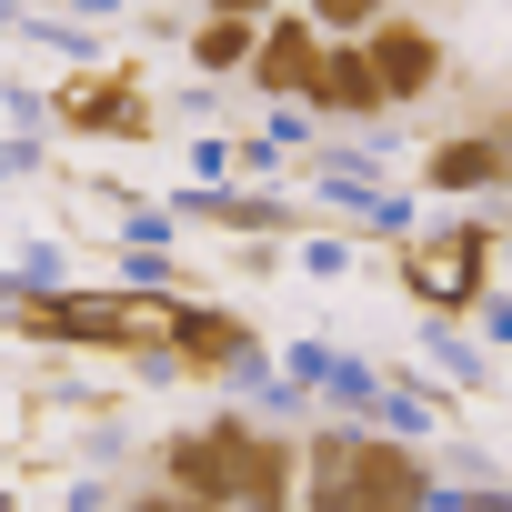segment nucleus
Returning <instances> with one entry per match:
<instances>
[{"mask_svg":"<svg viewBox=\"0 0 512 512\" xmlns=\"http://www.w3.org/2000/svg\"><path fill=\"white\" fill-rule=\"evenodd\" d=\"M31 11H71V0H31Z\"/></svg>","mask_w":512,"mask_h":512,"instance_id":"2eb2a0df","label":"nucleus"},{"mask_svg":"<svg viewBox=\"0 0 512 512\" xmlns=\"http://www.w3.org/2000/svg\"><path fill=\"white\" fill-rule=\"evenodd\" d=\"M151 482L181 492V502H241V422L211 412L201 432H171L151 442Z\"/></svg>","mask_w":512,"mask_h":512,"instance_id":"39448f33","label":"nucleus"},{"mask_svg":"<svg viewBox=\"0 0 512 512\" xmlns=\"http://www.w3.org/2000/svg\"><path fill=\"white\" fill-rule=\"evenodd\" d=\"M111 141H121V151H151V141H161V101H151V81L131 91V111H121V131H111Z\"/></svg>","mask_w":512,"mask_h":512,"instance_id":"ddd939ff","label":"nucleus"},{"mask_svg":"<svg viewBox=\"0 0 512 512\" xmlns=\"http://www.w3.org/2000/svg\"><path fill=\"white\" fill-rule=\"evenodd\" d=\"M362 51L382 61V81H392V101H402V111H422V101L452 81V41H442L432 21H412V11H382V21L362 31Z\"/></svg>","mask_w":512,"mask_h":512,"instance_id":"6e6552de","label":"nucleus"},{"mask_svg":"<svg viewBox=\"0 0 512 512\" xmlns=\"http://www.w3.org/2000/svg\"><path fill=\"white\" fill-rule=\"evenodd\" d=\"M91 11H111V0H91Z\"/></svg>","mask_w":512,"mask_h":512,"instance_id":"dca6fc26","label":"nucleus"},{"mask_svg":"<svg viewBox=\"0 0 512 512\" xmlns=\"http://www.w3.org/2000/svg\"><path fill=\"white\" fill-rule=\"evenodd\" d=\"M422 191H442V201L512 191V111H472L452 141H432L422 151Z\"/></svg>","mask_w":512,"mask_h":512,"instance_id":"423d86ee","label":"nucleus"},{"mask_svg":"<svg viewBox=\"0 0 512 512\" xmlns=\"http://www.w3.org/2000/svg\"><path fill=\"white\" fill-rule=\"evenodd\" d=\"M171 372L181 382H262V322L231 302H181L171 312Z\"/></svg>","mask_w":512,"mask_h":512,"instance_id":"7ed1b4c3","label":"nucleus"},{"mask_svg":"<svg viewBox=\"0 0 512 512\" xmlns=\"http://www.w3.org/2000/svg\"><path fill=\"white\" fill-rule=\"evenodd\" d=\"M322 51H332V31L302 11H272L262 21V41H251V71H241V91H251V111H282V101H302L312 91V71H322Z\"/></svg>","mask_w":512,"mask_h":512,"instance_id":"0eeeda50","label":"nucleus"},{"mask_svg":"<svg viewBox=\"0 0 512 512\" xmlns=\"http://www.w3.org/2000/svg\"><path fill=\"white\" fill-rule=\"evenodd\" d=\"M432 492H442V472L412 452V432H372L362 422V442H352V462L332 482V512H412Z\"/></svg>","mask_w":512,"mask_h":512,"instance_id":"f03ea898","label":"nucleus"},{"mask_svg":"<svg viewBox=\"0 0 512 512\" xmlns=\"http://www.w3.org/2000/svg\"><path fill=\"white\" fill-rule=\"evenodd\" d=\"M211 11H241V21H272V11H292V0H211Z\"/></svg>","mask_w":512,"mask_h":512,"instance_id":"4468645a","label":"nucleus"},{"mask_svg":"<svg viewBox=\"0 0 512 512\" xmlns=\"http://www.w3.org/2000/svg\"><path fill=\"white\" fill-rule=\"evenodd\" d=\"M251 41H262V21H241V11H201V21L181 31V61H191L201 81H241V71H251Z\"/></svg>","mask_w":512,"mask_h":512,"instance_id":"9d476101","label":"nucleus"},{"mask_svg":"<svg viewBox=\"0 0 512 512\" xmlns=\"http://www.w3.org/2000/svg\"><path fill=\"white\" fill-rule=\"evenodd\" d=\"M181 211H191V221H221V231H302V221H312L302 201H241V191H191Z\"/></svg>","mask_w":512,"mask_h":512,"instance_id":"9b49d317","label":"nucleus"},{"mask_svg":"<svg viewBox=\"0 0 512 512\" xmlns=\"http://www.w3.org/2000/svg\"><path fill=\"white\" fill-rule=\"evenodd\" d=\"M502 211L492 221H432V231H402V251H392V282L432 312V322H472L482 302H492V262H502Z\"/></svg>","mask_w":512,"mask_h":512,"instance_id":"f257e3e1","label":"nucleus"},{"mask_svg":"<svg viewBox=\"0 0 512 512\" xmlns=\"http://www.w3.org/2000/svg\"><path fill=\"white\" fill-rule=\"evenodd\" d=\"M141 81H151V71H141V61H91V71H71V81H61V91H51V111H41V121H51V131H61V141H111V131H121V111H131V91H141Z\"/></svg>","mask_w":512,"mask_h":512,"instance_id":"1a4fd4ad","label":"nucleus"},{"mask_svg":"<svg viewBox=\"0 0 512 512\" xmlns=\"http://www.w3.org/2000/svg\"><path fill=\"white\" fill-rule=\"evenodd\" d=\"M302 111H312L332 141H342V131L362 141V131H382L402 101H392V81H382V61H372L362 41H332V51H322V71H312V91H302Z\"/></svg>","mask_w":512,"mask_h":512,"instance_id":"20e7f679","label":"nucleus"},{"mask_svg":"<svg viewBox=\"0 0 512 512\" xmlns=\"http://www.w3.org/2000/svg\"><path fill=\"white\" fill-rule=\"evenodd\" d=\"M302 11H312V21L332 31V41H362V31H372V21L392 11V0H302Z\"/></svg>","mask_w":512,"mask_h":512,"instance_id":"f8f14e48","label":"nucleus"}]
</instances>
